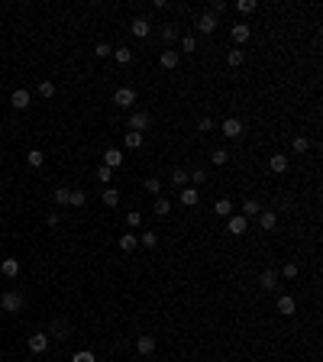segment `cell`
<instances>
[{
	"instance_id": "e0dca14e",
	"label": "cell",
	"mask_w": 323,
	"mask_h": 362,
	"mask_svg": "<svg viewBox=\"0 0 323 362\" xmlns=\"http://www.w3.org/2000/svg\"><path fill=\"white\" fill-rule=\"evenodd\" d=\"M0 272L7 278H16L20 275V259H3V262H0Z\"/></svg>"
},
{
	"instance_id": "603a6c76",
	"label": "cell",
	"mask_w": 323,
	"mask_h": 362,
	"mask_svg": "<svg viewBox=\"0 0 323 362\" xmlns=\"http://www.w3.org/2000/svg\"><path fill=\"white\" fill-rule=\"evenodd\" d=\"M136 349H139V356H149L155 349V336H139L136 339Z\"/></svg>"
},
{
	"instance_id": "9c48e42d",
	"label": "cell",
	"mask_w": 323,
	"mask_h": 362,
	"mask_svg": "<svg viewBox=\"0 0 323 362\" xmlns=\"http://www.w3.org/2000/svg\"><path fill=\"white\" fill-rule=\"evenodd\" d=\"M288 165H291V162H288V155H281V152H275V155L269 159V168L275 171V175H285Z\"/></svg>"
},
{
	"instance_id": "f546056e",
	"label": "cell",
	"mask_w": 323,
	"mask_h": 362,
	"mask_svg": "<svg viewBox=\"0 0 323 362\" xmlns=\"http://www.w3.org/2000/svg\"><path fill=\"white\" fill-rule=\"evenodd\" d=\"M104 204H107V207H116V204H120V191H116V188H107V191H104Z\"/></svg>"
},
{
	"instance_id": "ee69618b",
	"label": "cell",
	"mask_w": 323,
	"mask_h": 362,
	"mask_svg": "<svg viewBox=\"0 0 323 362\" xmlns=\"http://www.w3.org/2000/svg\"><path fill=\"white\" fill-rule=\"evenodd\" d=\"M181 49H185V52H197V42H194V36H185V39H181Z\"/></svg>"
},
{
	"instance_id": "60d3db41",
	"label": "cell",
	"mask_w": 323,
	"mask_h": 362,
	"mask_svg": "<svg viewBox=\"0 0 323 362\" xmlns=\"http://www.w3.org/2000/svg\"><path fill=\"white\" fill-rule=\"evenodd\" d=\"M188 181H194V185H204V181H207V171H204V168L191 171V175H188Z\"/></svg>"
},
{
	"instance_id": "7dc6e473",
	"label": "cell",
	"mask_w": 323,
	"mask_h": 362,
	"mask_svg": "<svg viewBox=\"0 0 323 362\" xmlns=\"http://www.w3.org/2000/svg\"><path fill=\"white\" fill-rule=\"evenodd\" d=\"M46 223L49 226H58V214H55V210H49V214H46Z\"/></svg>"
},
{
	"instance_id": "681fc988",
	"label": "cell",
	"mask_w": 323,
	"mask_h": 362,
	"mask_svg": "<svg viewBox=\"0 0 323 362\" xmlns=\"http://www.w3.org/2000/svg\"><path fill=\"white\" fill-rule=\"evenodd\" d=\"M23 362H32V359H23Z\"/></svg>"
},
{
	"instance_id": "1f68e13d",
	"label": "cell",
	"mask_w": 323,
	"mask_h": 362,
	"mask_svg": "<svg viewBox=\"0 0 323 362\" xmlns=\"http://www.w3.org/2000/svg\"><path fill=\"white\" fill-rule=\"evenodd\" d=\"M84 200H87V194H84V191H71L68 207H84Z\"/></svg>"
},
{
	"instance_id": "6da1fadb",
	"label": "cell",
	"mask_w": 323,
	"mask_h": 362,
	"mask_svg": "<svg viewBox=\"0 0 323 362\" xmlns=\"http://www.w3.org/2000/svg\"><path fill=\"white\" fill-rule=\"evenodd\" d=\"M0 310H7V314L23 310V294H20V291H3V298H0Z\"/></svg>"
},
{
	"instance_id": "f35d334b",
	"label": "cell",
	"mask_w": 323,
	"mask_h": 362,
	"mask_svg": "<svg viewBox=\"0 0 323 362\" xmlns=\"http://www.w3.org/2000/svg\"><path fill=\"white\" fill-rule=\"evenodd\" d=\"M255 7H259L255 0H239V3H236V10H239V13H252Z\"/></svg>"
},
{
	"instance_id": "f1b7e54d",
	"label": "cell",
	"mask_w": 323,
	"mask_h": 362,
	"mask_svg": "<svg viewBox=\"0 0 323 362\" xmlns=\"http://www.w3.org/2000/svg\"><path fill=\"white\" fill-rule=\"evenodd\" d=\"M68 197H71V188H55V204L58 207H68Z\"/></svg>"
},
{
	"instance_id": "4fadbf2b",
	"label": "cell",
	"mask_w": 323,
	"mask_h": 362,
	"mask_svg": "<svg viewBox=\"0 0 323 362\" xmlns=\"http://www.w3.org/2000/svg\"><path fill=\"white\" fill-rule=\"evenodd\" d=\"M104 165H107V168H120V165H123V152H120V149H107V152H104Z\"/></svg>"
},
{
	"instance_id": "7a4b0ae2",
	"label": "cell",
	"mask_w": 323,
	"mask_h": 362,
	"mask_svg": "<svg viewBox=\"0 0 323 362\" xmlns=\"http://www.w3.org/2000/svg\"><path fill=\"white\" fill-rule=\"evenodd\" d=\"M113 104H116V107H123V110H130L133 104H136V91H133V87H116V91H113Z\"/></svg>"
},
{
	"instance_id": "83f0119b",
	"label": "cell",
	"mask_w": 323,
	"mask_h": 362,
	"mask_svg": "<svg viewBox=\"0 0 323 362\" xmlns=\"http://www.w3.org/2000/svg\"><path fill=\"white\" fill-rule=\"evenodd\" d=\"M123 142H126V149H139V146H142V133H126V136H123Z\"/></svg>"
},
{
	"instance_id": "8992f818",
	"label": "cell",
	"mask_w": 323,
	"mask_h": 362,
	"mask_svg": "<svg viewBox=\"0 0 323 362\" xmlns=\"http://www.w3.org/2000/svg\"><path fill=\"white\" fill-rule=\"evenodd\" d=\"M275 226H278V214H275V210H259V230L271 233Z\"/></svg>"
},
{
	"instance_id": "bcb514c9",
	"label": "cell",
	"mask_w": 323,
	"mask_h": 362,
	"mask_svg": "<svg viewBox=\"0 0 323 362\" xmlns=\"http://www.w3.org/2000/svg\"><path fill=\"white\" fill-rule=\"evenodd\" d=\"M210 13H226V3H223V0H214V3H210Z\"/></svg>"
},
{
	"instance_id": "8fae6325",
	"label": "cell",
	"mask_w": 323,
	"mask_h": 362,
	"mask_svg": "<svg viewBox=\"0 0 323 362\" xmlns=\"http://www.w3.org/2000/svg\"><path fill=\"white\" fill-rule=\"evenodd\" d=\"M197 29L204 32V36H210V32L216 29V16H214V13H200V16H197Z\"/></svg>"
},
{
	"instance_id": "d6a6232c",
	"label": "cell",
	"mask_w": 323,
	"mask_h": 362,
	"mask_svg": "<svg viewBox=\"0 0 323 362\" xmlns=\"http://www.w3.org/2000/svg\"><path fill=\"white\" fill-rule=\"evenodd\" d=\"M142 188H146L149 194H162V181H159V178H146V181H142Z\"/></svg>"
},
{
	"instance_id": "ba28073f",
	"label": "cell",
	"mask_w": 323,
	"mask_h": 362,
	"mask_svg": "<svg viewBox=\"0 0 323 362\" xmlns=\"http://www.w3.org/2000/svg\"><path fill=\"white\" fill-rule=\"evenodd\" d=\"M294 310H297V301H294L291 294H281V298H278V314H281V317H291Z\"/></svg>"
},
{
	"instance_id": "d590c367",
	"label": "cell",
	"mask_w": 323,
	"mask_h": 362,
	"mask_svg": "<svg viewBox=\"0 0 323 362\" xmlns=\"http://www.w3.org/2000/svg\"><path fill=\"white\" fill-rule=\"evenodd\" d=\"M175 36H178V26L171 23V26H162V39L165 42H175Z\"/></svg>"
},
{
	"instance_id": "5b68a950",
	"label": "cell",
	"mask_w": 323,
	"mask_h": 362,
	"mask_svg": "<svg viewBox=\"0 0 323 362\" xmlns=\"http://www.w3.org/2000/svg\"><path fill=\"white\" fill-rule=\"evenodd\" d=\"M149 123H152V116H149L146 110H136V113L130 116V126H126V130H133V133H142V130H149Z\"/></svg>"
},
{
	"instance_id": "c3c4849f",
	"label": "cell",
	"mask_w": 323,
	"mask_h": 362,
	"mask_svg": "<svg viewBox=\"0 0 323 362\" xmlns=\"http://www.w3.org/2000/svg\"><path fill=\"white\" fill-rule=\"evenodd\" d=\"M207 130H214V120H210V116H204V120H200V133H207Z\"/></svg>"
},
{
	"instance_id": "836d02e7",
	"label": "cell",
	"mask_w": 323,
	"mask_h": 362,
	"mask_svg": "<svg viewBox=\"0 0 323 362\" xmlns=\"http://www.w3.org/2000/svg\"><path fill=\"white\" fill-rule=\"evenodd\" d=\"M139 246H146V249L159 246V236H155V233H142V236H139Z\"/></svg>"
},
{
	"instance_id": "484cf974",
	"label": "cell",
	"mask_w": 323,
	"mask_h": 362,
	"mask_svg": "<svg viewBox=\"0 0 323 362\" xmlns=\"http://www.w3.org/2000/svg\"><path fill=\"white\" fill-rule=\"evenodd\" d=\"M26 162H29L32 168H39V165L46 162V152H42V149H29V152H26Z\"/></svg>"
},
{
	"instance_id": "d6986e66",
	"label": "cell",
	"mask_w": 323,
	"mask_h": 362,
	"mask_svg": "<svg viewBox=\"0 0 323 362\" xmlns=\"http://www.w3.org/2000/svg\"><path fill=\"white\" fill-rule=\"evenodd\" d=\"M162 68H178V62H181V55L175 52V49H168V52H162Z\"/></svg>"
},
{
	"instance_id": "ab89813d",
	"label": "cell",
	"mask_w": 323,
	"mask_h": 362,
	"mask_svg": "<svg viewBox=\"0 0 323 362\" xmlns=\"http://www.w3.org/2000/svg\"><path fill=\"white\" fill-rule=\"evenodd\" d=\"M307 149H310V139L307 136H297V139H294V152H307Z\"/></svg>"
},
{
	"instance_id": "2e32d148",
	"label": "cell",
	"mask_w": 323,
	"mask_h": 362,
	"mask_svg": "<svg viewBox=\"0 0 323 362\" xmlns=\"http://www.w3.org/2000/svg\"><path fill=\"white\" fill-rule=\"evenodd\" d=\"M197 200H200V191H197V188H181V204H185V207H194Z\"/></svg>"
},
{
	"instance_id": "f6af8a7d",
	"label": "cell",
	"mask_w": 323,
	"mask_h": 362,
	"mask_svg": "<svg viewBox=\"0 0 323 362\" xmlns=\"http://www.w3.org/2000/svg\"><path fill=\"white\" fill-rule=\"evenodd\" d=\"M110 175H113V168H107V165L97 168V181H110Z\"/></svg>"
},
{
	"instance_id": "cb8c5ba5",
	"label": "cell",
	"mask_w": 323,
	"mask_h": 362,
	"mask_svg": "<svg viewBox=\"0 0 323 362\" xmlns=\"http://www.w3.org/2000/svg\"><path fill=\"white\" fill-rule=\"evenodd\" d=\"M113 58H116V65H130L133 62V49H126V46L113 49Z\"/></svg>"
},
{
	"instance_id": "d4e9b609",
	"label": "cell",
	"mask_w": 323,
	"mask_h": 362,
	"mask_svg": "<svg viewBox=\"0 0 323 362\" xmlns=\"http://www.w3.org/2000/svg\"><path fill=\"white\" fill-rule=\"evenodd\" d=\"M136 246H139V236H133V233H123V236H120V249H123V252H133Z\"/></svg>"
},
{
	"instance_id": "30bf717a",
	"label": "cell",
	"mask_w": 323,
	"mask_h": 362,
	"mask_svg": "<svg viewBox=\"0 0 323 362\" xmlns=\"http://www.w3.org/2000/svg\"><path fill=\"white\" fill-rule=\"evenodd\" d=\"M259 285L265 288V291H275V288H278V272H275V269H265V272L259 275Z\"/></svg>"
},
{
	"instance_id": "7402d4cb",
	"label": "cell",
	"mask_w": 323,
	"mask_h": 362,
	"mask_svg": "<svg viewBox=\"0 0 323 362\" xmlns=\"http://www.w3.org/2000/svg\"><path fill=\"white\" fill-rule=\"evenodd\" d=\"M214 214H216V217H233V200H230V197L216 200V204H214Z\"/></svg>"
},
{
	"instance_id": "e575fe53",
	"label": "cell",
	"mask_w": 323,
	"mask_h": 362,
	"mask_svg": "<svg viewBox=\"0 0 323 362\" xmlns=\"http://www.w3.org/2000/svg\"><path fill=\"white\" fill-rule=\"evenodd\" d=\"M297 272H300V269H297V262H288L285 269H281V278H288V281H294V278H297Z\"/></svg>"
},
{
	"instance_id": "8d00e7d4",
	"label": "cell",
	"mask_w": 323,
	"mask_h": 362,
	"mask_svg": "<svg viewBox=\"0 0 323 362\" xmlns=\"http://www.w3.org/2000/svg\"><path fill=\"white\" fill-rule=\"evenodd\" d=\"M39 94L42 97H55V84L52 81H39Z\"/></svg>"
},
{
	"instance_id": "4316f807",
	"label": "cell",
	"mask_w": 323,
	"mask_h": 362,
	"mask_svg": "<svg viewBox=\"0 0 323 362\" xmlns=\"http://www.w3.org/2000/svg\"><path fill=\"white\" fill-rule=\"evenodd\" d=\"M171 185H175V188H188V171L175 168V171H171Z\"/></svg>"
},
{
	"instance_id": "3957f363",
	"label": "cell",
	"mask_w": 323,
	"mask_h": 362,
	"mask_svg": "<svg viewBox=\"0 0 323 362\" xmlns=\"http://www.w3.org/2000/svg\"><path fill=\"white\" fill-rule=\"evenodd\" d=\"M226 230H230V236H242L249 230V220L242 214H233V217H226Z\"/></svg>"
},
{
	"instance_id": "4dcf8cb0",
	"label": "cell",
	"mask_w": 323,
	"mask_h": 362,
	"mask_svg": "<svg viewBox=\"0 0 323 362\" xmlns=\"http://www.w3.org/2000/svg\"><path fill=\"white\" fill-rule=\"evenodd\" d=\"M210 162H214V165H226V162H230V152H226V149H214Z\"/></svg>"
},
{
	"instance_id": "7bdbcfd3",
	"label": "cell",
	"mask_w": 323,
	"mask_h": 362,
	"mask_svg": "<svg viewBox=\"0 0 323 362\" xmlns=\"http://www.w3.org/2000/svg\"><path fill=\"white\" fill-rule=\"evenodd\" d=\"M94 52H97V58H107V55H113V49H110L107 42H97V49H94Z\"/></svg>"
},
{
	"instance_id": "b9f144b4",
	"label": "cell",
	"mask_w": 323,
	"mask_h": 362,
	"mask_svg": "<svg viewBox=\"0 0 323 362\" xmlns=\"http://www.w3.org/2000/svg\"><path fill=\"white\" fill-rule=\"evenodd\" d=\"M71 362H97V359H94V353L81 349V353H75V356H71Z\"/></svg>"
},
{
	"instance_id": "9a60e30c",
	"label": "cell",
	"mask_w": 323,
	"mask_h": 362,
	"mask_svg": "<svg viewBox=\"0 0 323 362\" xmlns=\"http://www.w3.org/2000/svg\"><path fill=\"white\" fill-rule=\"evenodd\" d=\"M233 39H236V42H249V39H252V29H249V23H233Z\"/></svg>"
},
{
	"instance_id": "52a82bcc",
	"label": "cell",
	"mask_w": 323,
	"mask_h": 362,
	"mask_svg": "<svg viewBox=\"0 0 323 362\" xmlns=\"http://www.w3.org/2000/svg\"><path fill=\"white\" fill-rule=\"evenodd\" d=\"M10 104H13L16 110H26L29 107V91H26V87H16V91L10 94Z\"/></svg>"
},
{
	"instance_id": "277c9868",
	"label": "cell",
	"mask_w": 323,
	"mask_h": 362,
	"mask_svg": "<svg viewBox=\"0 0 323 362\" xmlns=\"http://www.w3.org/2000/svg\"><path fill=\"white\" fill-rule=\"evenodd\" d=\"M220 133H223L226 139H239L242 136V123H239L236 116H226L223 123H220Z\"/></svg>"
},
{
	"instance_id": "ffe728a7",
	"label": "cell",
	"mask_w": 323,
	"mask_h": 362,
	"mask_svg": "<svg viewBox=\"0 0 323 362\" xmlns=\"http://www.w3.org/2000/svg\"><path fill=\"white\" fill-rule=\"evenodd\" d=\"M242 62H246V52H242V49H230V52H226V65H230V68H239Z\"/></svg>"
},
{
	"instance_id": "5bb4252c",
	"label": "cell",
	"mask_w": 323,
	"mask_h": 362,
	"mask_svg": "<svg viewBox=\"0 0 323 362\" xmlns=\"http://www.w3.org/2000/svg\"><path fill=\"white\" fill-rule=\"evenodd\" d=\"M130 29H133V36H136V39H146L149 36V20H146V16H136V20L130 23Z\"/></svg>"
},
{
	"instance_id": "44dd1931",
	"label": "cell",
	"mask_w": 323,
	"mask_h": 362,
	"mask_svg": "<svg viewBox=\"0 0 323 362\" xmlns=\"http://www.w3.org/2000/svg\"><path fill=\"white\" fill-rule=\"evenodd\" d=\"M152 210H155L159 217H168V214H171V200L159 194V197H155V204H152Z\"/></svg>"
},
{
	"instance_id": "7c38bea8",
	"label": "cell",
	"mask_w": 323,
	"mask_h": 362,
	"mask_svg": "<svg viewBox=\"0 0 323 362\" xmlns=\"http://www.w3.org/2000/svg\"><path fill=\"white\" fill-rule=\"evenodd\" d=\"M26 343H29L32 353H46V349H49V336H46V333H32Z\"/></svg>"
},
{
	"instance_id": "74e56055",
	"label": "cell",
	"mask_w": 323,
	"mask_h": 362,
	"mask_svg": "<svg viewBox=\"0 0 323 362\" xmlns=\"http://www.w3.org/2000/svg\"><path fill=\"white\" fill-rule=\"evenodd\" d=\"M139 223H142V214H139V210H130V214H126V226H133V230H136Z\"/></svg>"
},
{
	"instance_id": "ac0fdd59",
	"label": "cell",
	"mask_w": 323,
	"mask_h": 362,
	"mask_svg": "<svg viewBox=\"0 0 323 362\" xmlns=\"http://www.w3.org/2000/svg\"><path fill=\"white\" fill-rule=\"evenodd\" d=\"M259 210H262V204H259L255 197H246V200H242V217H246V220H249V217H259Z\"/></svg>"
}]
</instances>
